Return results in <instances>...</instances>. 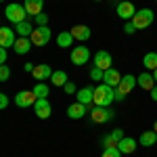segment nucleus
<instances>
[{
	"label": "nucleus",
	"mask_w": 157,
	"mask_h": 157,
	"mask_svg": "<svg viewBox=\"0 0 157 157\" xmlns=\"http://www.w3.org/2000/svg\"><path fill=\"white\" fill-rule=\"evenodd\" d=\"M6 107H9V97H6L4 92H0V111L6 109Z\"/></svg>",
	"instance_id": "35"
},
{
	"label": "nucleus",
	"mask_w": 157,
	"mask_h": 157,
	"mask_svg": "<svg viewBox=\"0 0 157 157\" xmlns=\"http://www.w3.org/2000/svg\"><path fill=\"white\" fill-rule=\"evenodd\" d=\"M67 82H69L67 80V73L63 71V69H57V71H52V75H50V84L52 86H61L63 88Z\"/></svg>",
	"instance_id": "25"
},
{
	"label": "nucleus",
	"mask_w": 157,
	"mask_h": 157,
	"mask_svg": "<svg viewBox=\"0 0 157 157\" xmlns=\"http://www.w3.org/2000/svg\"><path fill=\"white\" fill-rule=\"evenodd\" d=\"M157 145V132L155 130H145L140 134V147H153Z\"/></svg>",
	"instance_id": "24"
},
{
	"label": "nucleus",
	"mask_w": 157,
	"mask_h": 157,
	"mask_svg": "<svg viewBox=\"0 0 157 157\" xmlns=\"http://www.w3.org/2000/svg\"><path fill=\"white\" fill-rule=\"evenodd\" d=\"M111 63H113V59H111V55H109L107 50H98L97 55H94V67H98V69L107 71L109 67H111Z\"/></svg>",
	"instance_id": "14"
},
{
	"label": "nucleus",
	"mask_w": 157,
	"mask_h": 157,
	"mask_svg": "<svg viewBox=\"0 0 157 157\" xmlns=\"http://www.w3.org/2000/svg\"><path fill=\"white\" fill-rule=\"evenodd\" d=\"M136 86H140V90H153L155 88V80H153V73L143 71L140 75H136Z\"/></svg>",
	"instance_id": "16"
},
{
	"label": "nucleus",
	"mask_w": 157,
	"mask_h": 157,
	"mask_svg": "<svg viewBox=\"0 0 157 157\" xmlns=\"http://www.w3.org/2000/svg\"><path fill=\"white\" fill-rule=\"evenodd\" d=\"M32 40L29 38H17L15 40V44H13V50L17 52V55H27L29 50H32Z\"/></svg>",
	"instance_id": "22"
},
{
	"label": "nucleus",
	"mask_w": 157,
	"mask_h": 157,
	"mask_svg": "<svg viewBox=\"0 0 157 157\" xmlns=\"http://www.w3.org/2000/svg\"><path fill=\"white\" fill-rule=\"evenodd\" d=\"M50 38H52V32H50L48 25H40V27H34V32H32V44L34 46H46L50 42Z\"/></svg>",
	"instance_id": "5"
},
{
	"label": "nucleus",
	"mask_w": 157,
	"mask_h": 157,
	"mask_svg": "<svg viewBox=\"0 0 157 157\" xmlns=\"http://www.w3.org/2000/svg\"><path fill=\"white\" fill-rule=\"evenodd\" d=\"M88 111H90V109L86 107V105H82V103L75 101V103H71V105L67 107V117H69V120H82Z\"/></svg>",
	"instance_id": "13"
},
{
	"label": "nucleus",
	"mask_w": 157,
	"mask_h": 157,
	"mask_svg": "<svg viewBox=\"0 0 157 157\" xmlns=\"http://www.w3.org/2000/svg\"><path fill=\"white\" fill-rule=\"evenodd\" d=\"M69 59H71L73 65H78V67H80V65H84V63L90 61V50H88V46H73Z\"/></svg>",
	"instance_id": "7"
},
{
	"label": "nucleus",
	"mask_w": 157,
	"mask_h": 157,
	"mask_svg": "<svg viewBox=\"0 0 157 157\" xmlns=\"http://www.w3.org/2000/svg\"><path fill=\"white\" fill-rule=\"evenodd\" d=\"M115 101V88H111L107 84H98L94 88V105L97 107H109L111 103Z\"/></svg>",
	"instance_id": "1"
},
{
	"label": "nucleus",
	"mask_w": 157,
	"mask_h": 157,
	"mask_svg": "<svg viewBox=\"0 0 157 157\" xmlns=\"http://www.w3.org/2000/svg\"><path fill=\"white\" fill-rule=\"evenodd\" d=\"M121 138H124V132L117 128V130H113L111 134H107L103 138V145H105V149H117V143H120Z\"/></svg>",
	"instance_id": "20"
},
{
	"label": "nucleus",
	"mask_w": 157,
	"mask_h": 157,
	"mask_svg": "<svg viewBox=\"0 0 157 157\" xmlns=\"http://www.w3.org/2000/svg\"><path fill=\"white\" fill-rule=\"evenodd\" d=\"M120 80H121V75H120V71H117L115 67H109L107 71L103 73V84L111 86V88H117Z\"/></svg>",
	"instance_id": "18"
},
{
	"label": "nucleus",
	"mask_w": 157,
	"mask_h": 157,
	"mask_svg": "<svg viewBox=\"0 0 157 157\" xmlns=\"http://www.w3.org/2000/svg\"><path fill=\"white\" fill-rule=\"evenodd\" d=\"M143 65L147 67V71H155L157 69V52H147L145 57H143Z\"/></svg>",
	"instance_id": "27"
},
{
	"label": "nucleus",
	"mask_w": 157,
	"mask_h": 157,
	"mask_svg": "<svg viewBox=\"0 0 157 157\" xmlns=\"http://www.w3.org/2000/svg\"><path fill=\"white\" fill-rule=\"evenodd\" d=\"M34 21H36V27H40V25H48V15H46V13H40V15L34 17Z\"/></svg>",
	"instance_id": "30"
},
{
	"label": "nucleus",
	"mask_w": 157,
	"mask_h": 157,
	"mask_svg": "<svg viewBox=\"0 0 157 157\" xmlns=\"http://www.w3.org/2000/svg\"><path fill=\"white\" fill-rule=\"evenodd\" d=\"M0 2H4V0H0Z\"/></svg>",
	"instance_id": "42"
},
{
	"label": "nucleus",
	"mask_w": 157,
	"mask_h": 157,
	"mask_svg": "<svg viewBox=\"0 0 157 157\" xmlns=\"http://www.w3.org/2000/svg\"><path fill=\"white\" fill-rule=\"evenodd\" d=\"M63 90H65L67 94H75V92H78V88H75V84H73V82H67V84L63 86Z\"/></svg>",
	"instance_id": "33"
},
{
	"label": "nucleus",
	"mask_w": 157,
	"mask_h": 157,
	"mask_svg": "<svg viewBox=\"0 0 157 157\" xmlns=\"http://www.w3.org/2000/svg\"><path fill=\"white\" fill-rule=\"evenodd\" d=\"M153 80H155V84H157V69L153 71Z\"/></svg>",
	"instance_id": "39"
},
{
	"label": "nucleus",
	"mask_w": 157,
	"mask_h": 157,
	"mask_svg": "<svg viewBox=\"0 0 157 157\" xmlns=\"http://www.w3.org/2000/svg\"><path fill=\"white\" fill-rule=\"evenodd\" d=\"M32 32H34V25L29 23V21H21V23L15 25V34H17L19 38H29Z\"/></svg>",
	"instance_id": "23"
},
{
	"label": "nucleus",
	"mask_w": 157,
	"mask_h": 157,
	"mask_svg": "<svg viewBox=\"0 0 157 157\" xmlns=\"http://www.w3.org/2000/svg\"><path fill=\"white\" fill-rule=\"evenodd\" d=\"M151 98H153V101H155V103H157V84H155V88L151 90Z\"/></svg>",
	"instance_id": "38"
},
{
	"label": "nucleus",
	"mask_w": 157,
	"mask_h": 157,
	"mask_svg": "<svg viewBox=\"0 0 157 157\" xmlns=\"http://www.w3.org/2000/svg\"><path fill=\"white\" fill-rule=\"evenodd\" d=\"M130 21L134 23L136 29H145V27H149V25L155 21V13L151 11V9H140V11L134 13V17Z\"/></svg>",
	"instance_id": "4"
},
{
	"label": "nucleus",
	"mask_w": 157,
	"mask_h": 157,
	"mask_svg": "<svg viewBox=\"0 0 157 157\" xmlns=\"http://www.w3.org/2000/svg\"><path fill=\"white\" fill-rule=\"evenodd\" d=\"M155 2H157V0H155Z\"/></svg>",
	"instance_id": "43"
},
{
	"label": "nucleus",
	"mask_w": 157,
	"mask_h": 157,
	"mask_svg": "<svg viewBox=\"0 0 157 157\" xmlns=\"http://www.w3.org/2000/svg\"><path fill=\"white\" fill-rule=\"evenodd\" d=\"M136 147H138V140L132 138V136H124L117 143V149H120L121 155H132L134 151H136Z\"/></svg>",
	"instance_id": "12"
},
{
	"label": "nucleus",
	"mask_w": 157,
	"mask_h": 157,
	"mask_svg": "<svg viewBox=\"0 0 157 157\" xmlns=\"http://www.w3.org/2000/svg\"><path fill=\"white\" fill-rule=\"evenodd\" d=\"M124 32H126L128 36H132L134 32H136V27H134V23H132V21H126V25H124Z\"/></svg>",
	"instance_id": "34"
},
{
	"label": "nucleus",
	"mask_w": 157,
	"mask_h": 157,
	"mask_svg": "<svg viewBox=\"0 0 157 157\" xmlns=\"http://www.w3.org/2000/svg\"><path fill=\"white\" fill-rule=\"evenodd\" d=\"M134 88H136V75L126 73V75L120 80L117 88H115V101H120V103H121V101L126 98V94H130Z\"/></svg>",
	"instance_id": "3"
},
{
	"label": "nucleus",
	"mask_w": 157,
	"mask_h": 157,
	"mask_svg": "<svg viewBox=\"0 0 157 157\" xmlns=\"http://www.w3.org/2000/svg\"><path fill=\"white\" fill-rule=\"evenodd\" d=\"M11 78V67L4 63V65H0V82H6Z\"/></svg>",
	"instance_id": "29"
},
{
	"label": "nucleus",
	"mask_w": 157,
	"mask_h": 157,
	"mask_svg": "<svg viewBox=\"0 0 157 157\" xmlns=\"http://www.w3.org/2000/svg\"><path fill=\"white\" fill-rule=\"evenodd\" d=\"M69 32H71L73 40H78V42H86V40H90V34H92L88 25H73Z\"/></svg>",
	"instance_id": "17"
},
{
	"label": "nucleus",
	"mask_w": 157,
	"mask_h": 157,
	"mask_svg": "<svg viewBox=\"0 0 157 157\" xmlns=\"http://www.w3.org/2000/svg\"><path fill=\"white\" fill-rule=\"evenodd\" d=\"M23 9H25L27 15L36 17V15H40L42 9H44V0H25V2H23Z\"/></svg>",
	"instance_id": "21"
},
{
	"label": "nucleus",
	"mask_w": 157,
	"mask_h": 157,
	"mask_svg": "<svg viewBox=\"0 0 157 157\" xmlns=\"http://www.w3.org/2000/svg\"><path fill=\"white\" fill-rule=\"evenodd\" d=\"M101 157H121V153H120V149H105Z\"/></svg>",
	"instance_id": "32"
},
{
	"label": "nucleus",
	"mask_w": 157,
	"mask_h": 157,
	"mask_svg": "<svg viewBox=\"0 0 157 157\" xmlns=\"http://www.w3.org/2000/svg\"><path fill=\"white\" fill-rule=\"evenodd\" d=\"M88 113H90V120L94 121V124H107V121H111L115 117V111L111 107H97L94 105Z\"/></svg>",
	"instance_id": "6"
},
{
	"label": "nucleus",
	"mask_w": 157,
	"mask_h": 157,
	"mask_svg": "<svg viewBox=\"0 0 157 157\" xmlns=\"http://www.w3.org/2000/svg\"><path fill=\"white\" fill-rule=\"evenodd\" d=\"M94 2H101V0H94Z\"/></svg>",
	"instance_id": "41"
},
{
	"label": "nucleus",
	"mask_w": 157,
	"mask_h": 157,
	"mask_svg": "<svg viewBox=\"0 0 157 157\" xmlns=\"http://www.w3.org/2000/svg\"><path fill=\"white\" fill-rule=\"evenodd\" d=\"M115 13H117L120 19L130 21V19L134 17V13H136V6H134L130 0H121V2H117V6H115Z\"/></svg>",
	"instance_id": "9"
},
{
	"label": "nucleus",
	"mask_w": 157,
	"mask_h": 157,
	"mask_svg": "<svg viewBox=\"0 0 157 157\" xmlns=\"http://www.w3.org/2000/svg\"><path fill=\"white\" fill-rule=\"evenodd\" d=\"M34 67H36L34 63H25V65H23V69H25V71H29V73L34 71Z\"/></svg>",
	"instance_id": "37"
},
{
	"label": "nucleus",
	"mask_w": 157,
	"mask_h": 157,
	"mask_svg": "<svg viewBox=\"0 0 157 157\" xmlns=\"http://www.w3.org/2000/svg\"><path fill=\"white\" fill-rule=\"evenodd\" d=\"M57 46H61V48H69V46H73L71 32H61L59 36H57Z\"/></svg>",
	"instance_id": "26"
},
{
	"label": "nucleus",
	"mask_w": 157,
	"mask_h": 157,
	"mask_svg": "<svg viewBox=\"0 0 157 157\" xmlns=\"http://www.w3.org/2000/svg\"><path fill=\"white\" fill-rule=\"evenodd\" d=\"M32 92L36 94V98H46L48 92H50V88H48V84H44V82H38V84L32 88Z\"/></svg>",
	"instance_id": "28"
},
{
	"label": "nucleus",
	"mask_w": 157,
	"mask_h": 157,
	"mask_svg": "<svg viewBox=\"0 0 157 157\" xmlns=\"http://www.w3.org/2000/svg\"><path fill=\"white\" fill-rule=\"evenodd\" d=\"M153 130H155V132H157V120H155V124H153Z\"/></svg>",
	"instance_id": "40"
},
{
	"label": "nucleus",
	"mask_w": 157,
	"mask_h": 157,
	"mask_svg": "<svg viewBox=\"0 0 157 157\" xmlns=\"http://www.w3.org/2000/svg\"><path fill=\"white\" fill-rule=\"evenodd\" d=\"M75 97H78V103L90 107V103L94 101V88H92V86H84V88H80V90L75 92Z\"/></svg>",
	"instance_id": "15"
},
{
	"label": "nucleus",
	"mask_w": 157,
	"mask_h": 157,
	"mask_svg": "<svg viewBox=\"0 0 157 157\" xmlns=\"http://www.w3.org/2000/svg\"><path fill=\"white\" fill-rule=\"evenodd\" d=\"M103 69H98V67H94L92 65V69H90V80H94V82H98V80H103Z\"/></svg>",
	"instance_id": "31"
},
{
	"label": "nucleus",
	"mask_w": 157,
	"mask_h": 157,
	"mask_svg": "<svg viewBox=\"0 0 157 157\" xmlns=\"http://www.w3.org/2000/svg\"><path fill=\"white\" fill-rule=\"evenodd\" d=\"M4 17H6V21H11L13 25L21 23V21H27V13H25L23 4H19V2H11V4H6V9H4Z\"/></svg>",
	"instance_id": "2"
},
{
	"label": "nucleus",
	"mask_w": 157,
	"mask_h": 157,
	"mask_svg": "<svg viewBox=\"0 0 157 157\" xmlns=\"http://www.w3.org/2000/svg\"><path fill=\"white\" fill-rule=\"evenodd\" d=\"M34 111H36L38 120H48L50 113H52V105H50L48 98H38L34 103Z\"/></svg>",
	"instance_id": "10"
},
{
	"label": "nucleus",
	"mask_w": 157,
	"mask_h": 157,
	"mask_svg": "<svg viewBox=\"0 0 157 157\" xmlns=\"http://www.w3.org/2000/svg\"><path fill=\"white\" fill-rule=\"evenodd\" d=\"M38 98L36 94L32 92V90H21V92H17L15 94V105L21 109H27V107H34V103H36Z\"/></svg>",
	"instance_id": "8"
},
{
	"label": "nucleus",
	"mask_w": 157,
	"mask_h": 157,
	"mask_svg": "<svg viewBox=\"0 0 157 157\" xmlns=\"http://www.w3.org/2000/svg\"><path fill=\"white\" fill-rule=\"evenodd\" d=\"M32 75L36 78L38 82H44V80H50V75H52V69H50V65L42 63V65H36V67H34Z\"/></svg>",
	"instance_id": "19"
},
{
	"label": "nucleus",
	"mask_w": 157,
	"mask_h": 157,
	"mask_svg": "<svg viewBox=\"0 0 157 157\" xmlns=\"http://www.w3.org/2000/svg\"><path fill=\"white\" fill-rule=\"evenodd\" d=\"M15 27H9V25H0V46L2 48H9V46H13L15 44Z\"/></svg>",
	"instance_id": "11"
},
{
	"label": "nucleus",
	"mask_w": 157,
	"mask_h": 157,
	"mask_svg": "<svg viewBox=\"0 0 157 157\" xmlns=\"http://www.w3.org/2000/svg\"><path fill=\"white\" fill-rule=\"evenodd\" d=\"M4 63H6V48L0 46V65H4Z\"/></svg>",
	"instance_id": "36"
}]
</instances>
